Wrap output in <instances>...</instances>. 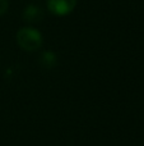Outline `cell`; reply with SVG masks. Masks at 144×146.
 Here are the masks:
<instances>
[{"instance_id":"cell-1","label":"cell","mask_w":144,"mask_h":146,"mask_svg":"<svg viewBox=\"0 0 144 146\" xmlns=\"http://www.w3.org/2000/svg\"><path fill=\"white\" fill-rule=\"evenodd\" d=\"M17 42L26 51L38 50L42 45V35L33 27L20 28L17 33Z\"/></svg>"},{"instance_id":"cell-2","label":"cell","mask_w":144,"mask_h":146,"mask_svg":"<svg viewBox=\"0 0 144 146\" xmlns=\"http://www.w3.org/2000/svg\"><path fill=\"white\" fill-rule=\"evenodd\" d=\"M77 0H47V8L56 15H66L74 10Z\"/></svg>"},{"instance_id":"cell-3","label":"cell","mask_w":144,"mask_h":146,"mask_svg":"<svg viewBox=\"0 0 144 146\" xmlns=\"http://www.w3.org/2000/svg\"><path fill=\"white\" fill-rule=\"evenodd\" d=\"M42 17L43 13L41 10V8L37 7V5H28L23 12V18L28 23H36L40 19H42Z\"/></svg>"},{"instance_id":"cell-4","label":"cell","mask_w":144,"mask_h":146,"mask_svg":"<svg viewBox=\"0 0 144 146\" xmlns=\"http://www.w3.org/2000/svg\"><path fill=\"white\" fill-rule=\"evenodd\" d=\"M41 63L46 67V68H52L58 63V56L52 51H45L41 55Z\"/></svg>"},{"instance_id":"cell-5","label":"cell","mask_w":144,"mask_h":146,"mask_svg":"<svg viewBox=\"0 0 144 146\" xmlns=\"http://www.w3.org/2000/svg\"><path fill=\"white\" fill-rule=\"evenodd\" d=\"M9 8V0H0V15L5 14Z\"/></svg>"}]
</instances>
